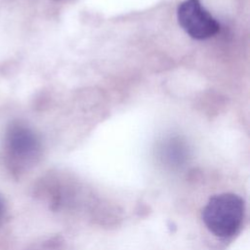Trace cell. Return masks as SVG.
Listing matches in <instances>:
<instances>
[{"label": "cell", "instance_id": "obj_1", "mask_svg": "<svg viewBox=\"0 0 250 250\" xmlns=\"http://www.w3.org/2000/svg\"><path fill=\"white\" fill-rule=\"evenodd\" d=\"M245 205L234 193H221L209 199L202 212L207 229L221 238L231 237L238 232L244 218Z\"/></svg>", "mask_w": 250, "mask_h": 250}, {"label": "cell", "instance_id": "obj_2", "mask_svg": "<svg viewBox=\"0 0 250 250\" xmlns=\"http://www.w3.org/2000/svg\"><path fill=\"white\" fill-rule=\"evenodd\" d=\"M40 141L29 127L14 122L6 131L4 149L6 160L15 172H21L32 165L40 153Z\"/></svg>", "mask_w": 250, "mask_h": 250}, {"label": "cell", "instance_id": "obj_3", "mask_svg": "<svg viewBox=\"0 0 250 250\" xmlns=\"http://www.w3.org/2000/svg\"><path fill=\"white\" fill-rule=\"evenodd\" d=\"M182 28L192 38L204 40L214 36L220 30V23L202 6L199 0H185L177 11Z\"/></svg>", "mask_w": 250, "mask_h": 250}, {"label": "cell", "instance_id": "obj_4", "mask_svg": "<svg viewBox=\"0 0 250 250\" xmlns=\"http://www.w3.org/2000/svg\"><path fill=\"white\" fill-rule=\"evenodd\" d=\"M3 211H4V204H3V200L0 196V220H1V217L3 215Z\"/></svg>", "mask_w": 250, "mask_h": 250}]
</instances>
